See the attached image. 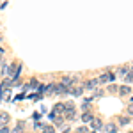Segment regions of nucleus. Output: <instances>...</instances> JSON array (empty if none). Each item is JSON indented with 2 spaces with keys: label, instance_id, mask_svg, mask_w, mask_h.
Segmentation results:
<instances>
[{
  "label": "nucleus",
  "instance_id": "4",
  "mask_svg": "<svg viewBox=\"0 0 133 133\" xmlns=\"http://www.w3.org/2000/svg\"><path fill=\"white\" fill-rule=\"evenodd\" d=\"M82 121H83V123H92V121H94V117H92V114L85 112V114L82 115Z\"/></svg>",
  "mask_w": 133,
  "mask_h": 133
},
{
  "label": "nucleus",
  "instance_id": "17",
  "mask_svg": "<svg viewBox=\"0 0 133 133\" xmlns=\"http://www.w3.org/2000/svg\"><path fill=\"white\" fill-rule=\"evenodd\" d=\"M128 114H130V115H133V103L128 107Z\"/></svg>",
  "mask_w": 133,
  "mask_h": 133
},
{
  "label": "nucleus",
  "instance_id": "12",
  "mask_svg": "<svg viewBox=\"0 0 133 133\" xmlns=\"http://www.w3.org/2000/svg\"><path fill=\"white\" fill-rule=\"evenodd\" d=\"M43 133H55V130H53V126H44Z\"/></svg>",
  "mask_w": 133,
  "mask_h": 133
},
{
  "label": "nucleus",
  "instance_id": "16",
  "mask_svg": "<svg viewBox=\"0 0 133 133\" xmlns=\"http://www.w3.org/2000/svg\"><path fill=\"white\" fill-rule=\"evenodd\" d=\"M76 133H87V128H78Z\"/></svg>",
  "mask_w": 133,
  "mask_h": 133
},
{
  "label": "nucleus",
  "instance_id": "19",
  "mask_svg": "<svg viewBox=\"0 0 133 133\" xmlns=\"http://www.w3.org/2000/svg\"><path fill=\"white\" fill-rule=\"evenodd\" d=\"M108 91H110V92H115V91H117V87H115V85H110V87H108Z\"/></svg>",
  "mask_w": 133,
  "mask_h": 133
},
{
  "label": "nucleus",
  "instance_id": "11",
  "mask_svg": "<svg viewBox=\"0 0 133 133\" xmlns=\"http://www.w3.org/2000/svg\"><path fill=\"white\" fill-rule=\"evenodd\" d=\"M119 123H121V126H126V124H130V119L128 117H119Z\"/></svg>",
  "mask_w": 133,
  "mask_h": 133
},
{
  "label": "nucleus",
  "instance_id": "9",
  "mask_svg": "<svg viewBox=\"0 0 133 133\" xmlns=\"http://www.w3.org/2000/svg\"><path fill=\"white\" fill-rule=\"evenodd\" d=\"M92 128H94V130H99V128H101V121H99V119H94V121H92Z\"/></svg>",
  "mask_w": 133,
  "mask_h": 133
},
{
  "label": "nucleus",
  "instance_id": "5",
  "mask_svg": "<svg viewBox=\"0 0 133 133\" xmlns=\"http://www.w3.org/2000/svg\"><path fill=\"white\" fill-rule=\"evenodd\" d=\"M7 121H9V115H7V114H0V126H2V128L7 124Z\"/></svg>",
  "mask_w": 133,
  "mask_h": 133
},
{
  "label": "nucleus",
  "instance_id": "18",
  "mask_svg": "<svg viewBox=\"0 0 133 133\" xmlns=\"http://www.w3.org/2000/svg\"><path fill=\"white\" fill-rule=\"evenodd\" d=\"M0 133H9V130H7V126H4V128H0Z\"/></svg>",
  "mask_w": 133,
  "mask_h": 133
},
{
  "label": "nucleus",
  "instance_id": "7",
  "mask_svg": "<svg viewBox=\"0 0 133 133\" xmlns=\"http://www.w3.org/2000/svg\"><path fill=\"white\" fill-rule=\"evenodd\" d=\"M98 85V80H89V82H85V89H94Z\"/></svg>",
  "mask_w": 133,
  "mask_h": 133
},
{
  "label": "nucleus",
  "instance_id": "1",
  "mask_svg": "<svg viewBox=\"0 0 133 133\" xmlns=\"http://www.w3.org/2000/svg\"><path fill=\"white\" fill-rule=\"evenodd\" d=\"M68 87H64V85H62V83H59V85H57V87H55V94H57V96H62V94H68Z\"/></svg>",
  "mask_w": 133,
  "mask_h": 133
},
{
  "label": "nucleus",
  "instance_id": "20",
  "mask_svg": "<svg viewBox=\"0 0 133 133\" xmlns=\"http://www.w3.org/2000/svg\"><path fill=\"white\" fill-rule=\"evenodd\" d=\"M64 133H69V130H66V131H64Z\"/></svg>",
  "mask_w": 133,
  "mask_h": 133
},
{
  "label": "nucleus",
  "instance_id": "6",
  "mask_svg": "<svg viewBox=\"0 0 133 133\" xmlns=\"http://www.w3.org/2000/svg\"><path fill=\"white\" fill-rule=\"evenodd\" d=\"M131 92V89L128 87V85H123V87H119V94L121 96H126V94H130Z\"/></svg>",
  "mask_w": 133,
  "mask_h": 133
},
{
  "label": "nucleus",
  "instance_id": "13",
  "mask_svg": "<svg viewBox=\"0 0 133 133\" xmlns=\"http://www.w3.org/2000/svg\"><path fill=\"white\" fill-rule=\"evenodd\" d=\"M55 87H57V85H48V87H46V92H48V94H53V92H55Z\"/></svg>",
  "mask_w": 133,
  "mask_h": 133
},
{
  "label": "nucleus",
  "instance_id": "3",
  "mask_svg": "<svg viewBox=\"0 0 133 133\" xmlns=\"http://www.w3.org/2000/svg\"><path fill=\"white\" fill-rule=\"evenodd\" d=\"M75 82H76V78H71V76H64L61 83L64 85V87H69V85H73Z\"/></svg>",
  "mask_w": 133,
  "mask_h": 133
},
{
  "label": "nucleus",
  "instance_id": "2",
  "mask_svg": "<svg viewBox=\"0 0 133 133\" xmlns=\"http://www.w3.org/2000/svg\"><path fill=\"white\" fill-rule=\"evenodd\" d=\"M64 112H66V105H64V103H59V105L53 107V114H55V115H57V114H64Z\"/></svg>",
  "mask_w": 133,
  "mask_h": 133
},
{
  "label": "nucleus",
  "instance_id": "8",
  "mask_svg": "<svg viewBox=\"0 0 133 133\" xmlns=\"http://www.w3.org/2000/svg\"><path fill=\"white\" fill-rule=\"evenodd\" d=\"M107 131H108V133H115V131H117L115 124H112V123H110V124H107Z\"/></svg>",
  "mask_w": 133,
  "mask_h": 133
},
{
  "label": "nucleus",
  "instance_id": "10",
  "mask_svg": "<svg viewBox=\"0 0 133 133\" xmlns=\"http://www.w3.org/2000/svg\"><path fill=\"white\" fill-rule=\"evenodd\" d=\"M69 92H71L73 96H80V94H82V92H83V89H82V87H78V89H71V91H69Z\"/></svg>",
  "mask_w": 133,
  "mask_h": 133
},
{
  "label": "nucleus",
  "instance_id": "14",
  "mask_svg": "<svg viewBox=\"0 0 133 133\" xmlns=\"http://www.w3.org/2000/svg\"><path fill=\"white\" fill-rule=\"evenodd\" d=\"M21 131H23V126H21V124H18V126L12 130V133H21Z\"/></svg>",
  "mask_w": 133,
  "mask_h": 133
},
{
  "label": "nucleus",
  "instance_id": "15",
  "mask_svg": "<svg viewBox=\"0 0 133 133\" xmlns=\"http://www.w3.org/2000/svg\"><path fill=\"white\" fill-rule=\"evenodd\" d=\"M133 80V73H128V75H126V82H131Z\"/></svg>",
  "mask_w": 133,
  "mask_h": 133
}]
</instances>
